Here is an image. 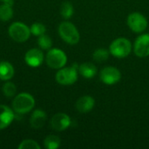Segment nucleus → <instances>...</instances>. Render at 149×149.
I'll return each instance as SVG.
<instances>
[{"label": "nucleus", "instance_id": "f257e3e1", "mask_svg": "<svg viewBox=\"0 0 149 149\" xmlns=\"http://www.w3.org/2000/svg\"><path fill=\"white\" fill-rule=\"evenodd\" d=\"M58 34L60 38L69 45H76L80 39V35L76 26L68 21L62 22L59 24Z\"/></svg>", "mask_w": 149, "mask_h": 149}, {"label": "nucleus", "instance_id": "f03ea898", "mask_svg": "<svg viewBox=\"0 0 149 149\" xmlns=\"http://www.w3.org/2000/svg\"><path fill=\"white\" fill-rule=\"evenodd\" d=\"M35 106V100L34 98L27 93H22L17 94L13 101H12V108L13 110L19 113L24 114L29 113Z\"/></svg>", "mask_w": 149, "mask_h": 149}, {"label": "nucleus", "instance_id": "7ed1b4c3", "mask_svg": "<svg viewBox=\"0 0 149 149\" xmlns=\"http://www.w3.org/2000/svg\"><path fill=\"white\" fill-rule=\"evenodd\" d=\"M132 48V44L127 38H118L110 44L109 52L115 58H124L131 53Z\"/></svg>", "mask_w": 149, "mask_h": 149}, {"label": "nucleus", "instance_id": "20e7f679", "mask_svg": "<svg viewBox=\"0 0 149 149\" xmlns=\"http://www.w3.org/2000/svg\"><path fill=\"white\" fill-rule=\"evenodd\" d=\"M45 61L49 67L52 69H60L66 65L67 56L62 50L53 48L47 52Z\"/></svg>", "mask_w": 149, "mask_h": 149}, {"label": "nucleus", "instance_id": "39448f33", "mask_svg": "<svg viewBox=\"0 0 149 149\" xmlns=\"http://www.w3.org/2000/svg\"><path fill=\"white\" fill-rule=\"evenodd\" d=\"M78 67H62L56 73V81L62 86H70L74 84L78 79Z\"/></svg>", "mask_w": 149, "mask_h": 149}, {"label": "nucleus", "instance_id": "423d86ee", "mask_svg": "<svg viewBox=\"0 0 149 149\" xmlns=\"http://www.w3.org/2000/svg\"><path fill=\"white\" fill-rule=\"evenodd\" d=\"M9 35L16 42L22 43L29 39L31 36L30 28L21 22H15L9 27Z\"/></svg>", "mask_w": 149, "mask_h": 149}, {"label": "nucleus", "instance_id": "0eeeda50", "mask_svg": "<svg viewBox=\"0 0 149 149\" xmlns=\"http://www.w3.org/2000/svg\"><path fill=\"white\" fill-rule=\"evenodd\" d=\"M128 27L135 33H141L148 28V22L146 17L140 12H133L128 15L127 20Z\"/></svg>", "mask_w": 149, "mask_h": 149}, {"label": "nucleus", "instance_id": "6e6552de", "mask_svg": "<svg viewBox=\"0 0 149 149\" xmlns=\"http://www.w3.org/2000/svg\"><path fill=\"white\" fill-rule=\"evenodd\" d=\"M100 79L106 85H109V86L114 85L120 80L121 72L116 67L106 66L100 71Z\"/></svg>", "mask_w": 149, "mask_h": 149}, {"label": "nucleus", "instance_id": "1a4fd4ad", "mask_svg": "<svg viewBox=\"0 0 149 149\" xmlns=\"http://www.w3.org/2000/svg\"><path fill=\"white\" fill-rule=\"evenodd\" d=\"M134 52L139 58L149 56V34L145 33L139 36L134 44Z\"/></svg>", "mask_w": 149, "mask_h": 149}, {"label": "nucleus", "instance_id": "9d476101", "mask_svg": "<svg viewBox=\"0 0 149 149\" xmlns=\"http://www.w3.org/2000/svg\"><path fill=\"white\" fill-rule=\"evenodd\" d=\"M71 125V118L64 113H58L51 120V127L53 130L62 132L66 130Z\"/></svg>", "mask_w": 149, "mask_h": 149}, {"label": "nucleus", "instance_id": "9b49d317", "mask_svg": "<svg viewBox=\"0 0 149 149\" xmlns=\"http://www.w3.org/2000/svg\"><path fill=\"white\" fill-rule=\"evenodd\" d=\"M25 63L31 67H38L44 61V54L39 49H31L24 55Z\"/></svg>", "mask_w": 149, "mask_h": 149}, {"label": "nucleus", "instance_id": "f8f14e48", "mask_svg": "<svg viewBox=\"0 0 149 149\" xmlns=\"http://www.w3.org/2000/svg\"><path fill=\"white\" fill-rule=\"evenodd\" d=\"M95 106V100L89 95H85L80 97L76 102V109L81 113H86L93 110Z\"/></svg>", "mask_w": 149, "mask_h": 149}, {"label": "nucleus", "instance_id": "ddd939ff", "mask_svg": "<svg viewBox=\"0 0 149 149\" xmlns=\"http://www.w3.org/2000/svg\"><path fill=\"white\" fill-rule=\"evenodd\" d=\"M14 119L13 111L7 106L0 105V130L9 127Z\"/></svg>", "mask_w": 149, "mask_h": 149}, {"label": "nucleus", "instance_id": "4468645a", "mask_svg": "<svg viewBox=\"0 0 149 149\" xmlns=\"http://www.w3.org/2000/svg\"><path fill=\"white\" fill-rule=\"evenodd\" d=\"M46 118H47V116H46L45 112H44L43 110H40V109H37L32 113V114L30 118V124L32 128L39 129V128L43 127V126L45 125V123L46 121Z\"/></svg>", "mask_w": 149, "mask_h": 149}, {"label": "nucleus", "instance_id": "2eb2a0df", "mask_svg": "<svg viewBox=\"0 0 149 149\" xmlns=\"http://www.w3.org/2000/svg\"><path fill=\"white\" fill-rule=\"evenodd\" d=\"M78 72L82 77L86 79H92L97 74V68L93 63L86 62L78 67Z\"/></svg>", "mask_w": 149, "mask_h": 149}, {"label": "nucleus", "instance_id": "dca6fc26", "mask_svg": "<svg viewBox=\"0 0 149 149\" xmlns=\"http://www.w3.org/2000/svg\"><path fill=\"white\" fill-rule=\"evenodd\" d=\"M14 76V68L7 61L0 62V79L7 81Z\"/></svg>", "mask_w": 149, "mask_h": 149}, {"label": "nucleus", "instance_id": "f3484780", "mask_svg": "<svg viewBox=\"0 0 149 149\" xmlns=\"http://www.w3.org/2000/svg\"><path fill=\"white\" fill-rule=\"evenodd\" d=\"M12 5H13V2L12 0H10L9 2H6L0 6V19L2 21L6 22L11 19L13 16Z\"/></svg>", "mask_w": 149, "mask_h": 149}, {"label": "nucleus", "instance_id": "a211bd4d", "mask_svg": "<svg viewBox=\"0 0 149 149\" xmlns=\"http://www.w3.org/2000/svg\"><path fill=\"white\" fill-rule=\"evenodd\" d=\"M60 143H61L60 138L56 135H53V134L48 135L44 141L45 148L47 149L58 148L60 147Z\"/></svg>", "mask_w": 149, "mask_h": 149}, {"label": "nucleus", "instance_id": "6ab92c4d", "mask_svg": "<svg viewBox=\"0 0 149 149\" xmlns=\"http://www.w3.org/2000/svg\"><path fill=\"white\" fill-rule=\"evenodd\" d=\"M109 54H110L109 50H107L105 48H99L93 52V58L95 61L100 63V62H104L107 60L109 58Z\"/></svg>", "mask_w": 149, "mask_h": 149}, {"label": "nucleus", "instance_id": "aec40b11", "mask_svg": "<svg viewBox=\"0 0 149 149\" xmlns=\"http://www.w3.org/2000/svg\"><path fill=\"white\" fill-rule=\"evenodd\" d=\"M74 12V9L72 4L70 2H64L61 4L60 7V14L61 16L65 18V19H69L70 17H72V16L73 15Z\"/></svg>", "mask_w": 149, "mask_h": 149}, {"label": "nucleus", "instance_id": "412c9836", "mask_svg": "<svg viewBox=\"0 0 149 149\" xmlns=\"http://www.w3.org/2000/svg\"><path fill=\"white\" fill-rule=\"evenodd\" d=\"M38 46L43 49V50H48L52 47V41L51 39V38L48 35L43 34L41 36L38 37Z\"/></svg>", "mask_w": 149, "mask_h": 149}, {"label": "nucleus", "instance_id": "4be33fe9", "mask_svg": "<svg viewBox=\"0 0 149 149\" xmlns=\"http://www.w3.org/2000/svg\"><path fill=\"white\" fill-rule=\"evenodd\" d=\"M17 93V87L12 82H6L3 86V93L6 97H13Z\"/></svg>", "mask_w": 149, "mask_h": 149}, {"label": "nucleus", "instance_id": "5701e85b", "mask_svg": "<svg viewBox=\"0 0 149 149\" xmlns=\"http://www.w3.org/2000/svg\"><path fill=\"white\" fill-rule=\"evenodd\" d=\"M30 30H31V34H33L35 36H38V37L45 34V31H46L45 26L41 23H34V24H32Z\"/></svg>", "mask_w": 149, "mask_h": 149}, {"label": "nucleus", "instance_id": "b1692460", "mask_svg": "<svg viewBox=\"0 0 149 149\" xmlns=\"http://www.w3.org/2000/svg\"><path fill=\"white\" fill-rule=\"evenodd\" d=\"M19 149H40V146L33 140H24L17 147Z\"/></svg>", "mask_w": 149, "mask_h": 149}, {"label": "nucleus", "instance_id": "393cba45", "mask_svg": "<svg viewBox=\"0 0 149 149\" xmlns=\"http://www.w3.org/2000/svg\"><path fill=\"white\" fill-rule=\"evenodd\" d=\"M0 1H2V2H3V3H6V2H9L10 0H0Z\"/></svg>", "mask_w": 149, "mask_h": 149}]
</instances>
